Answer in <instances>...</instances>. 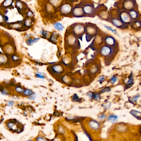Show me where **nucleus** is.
Wrapping results in <instances>:
<instances>
[{
  "label": "nucleus",
  "instance_id": "7c9ffc66",
  "mask_svg": "<svg viewBox=\"0 0 141 141\" xmlns=\"http://www.w3.org/2000/svg\"><path fill=\"white\" fill-rule=\"evenodd\" d=\"M139 97H140V95H139L135 96L133 97V98L131 99V102H136Z\"/></svg>",
  "mask_w": 141,
  "mask_h": 141
},
{
  "label": "nucleus",
  "instance_id": "ddd939ff",
  "mask_svg": "<svg viewBox=\"0 0 141 141\" xmlns=\"http://www.w3.org/2000/svg\"><path fill=\"white\" fill-rule=\"evenodd\" d=\"M89 124L91 128L95 130L98 129L100 127V124L99 122L94 120L90 121Z\"/></svg>",
  "mask_w": 141,
  "mask_h": 141
},
{
  "label": "nucleus",
  "instance_id": "6ab92c4d",
  "mask_svg": "<svg viewBox=\"0 0 141 141\" xmlns=\"http://www.w3.org/2000/svg\"><path fill=\"white\" fill-rule=\"evenodd\" d=\"M33 91L31 89L28 88L24 89L23 92L21 96H22L23 97H29L30 95H31L33 92Z\"/></svg>",
  "mask_w": 141,
  "mask_h": 141
},
{
  "label": "nucleus",
  "instance_id": "a878e982",
  "mask_svg": "<svg viewBox=\"0 0 141 141\" xmlns=\"http://www.w3.org/2000/svg\"><path fill=\"white\" fill-rule=\"evenodd\" d=\"M35 76L36 78H40L42 79H44L45 78L44 73H43L41 72H36L35 74Z\"/></svg>",
  "mask_w": 141,
  "mask_h": 141
},
{
  "label": "nucleus",
  "instance_id": "cd10ccee",
  "mask_svg": "<svg viewBox=\"0 0 141 141\" xmlns=\"http://www.w3.org/2000/svg\"><path fill=\"white\" fill-rule=\"evenodd\" d=\"M36 94L35 92H33L32 94L29 97H27V99L31 101H34L36 99Z\"/></svg>",
  "mask_w": 141,
  "mask_h": 141
},
{
  "label": "nucleus",
  "instance_id": "b1692460",
  "mask_svg": "<svg viewBox=\"0 0 141 141\" xmlns=\"http://www.w3.org/2000/svg\"><path fill=\"white\" fill-rule=\"evenodd\" d=\"M56 35H57L56 34H55V33H53L50 35V36L48 38L50 41H51L52 43H56L57 42V38Z\"/></svg>",
  "mask_w": 141,
  "mask_h": 141
},
{
  "label": "nucleus",
  "instance_id": "473e14b6",
  "mask_svg": "<svg viewBox=\"0 0 141 141\" xmlns=\"http://www.w3.org/2000/svg\"><path fill=\"white\" fill-rule=\"evenodd\" d=\"M93 98L96 101H98L100 99L101 95L100 94L98 93H94V95L93 97Z\"/></svg>",
  "mask_w": 141,
  "mask_h": 141
},
{
  "label": "nucleus",
  "instance_id": "79ce46f5",
  "mask_svg": "<svg viewBox=\"0 0 141 141\" xmlns=\"http://www.w3.org/2000/svg\"><path fill=\"white\" fill-rule=\"evenodd\" d=\"M105 79V77L104 76H101L99 78L98 81H99L100 83H102L104 81V80Z\"/></svg>",
  "mask_w": 141,
  "mask_h": 141
},
{
  "label": "nucleus",
  "instance_id": "0eeeda50",
  "mask_svg": "<svg viewBox=\"0 0 141 141\" xmlns=\"http://www.w3.org/2000/svg\"><path fill=\"white\" fill-rule=\"evenodd\" d=\"M40 38H33L30 37L28 38L26 41V43L29 46H32L35 43H37L40 40Z\"/></svg>",
  "mask_w": 141,
  "mask_h": 141
},
{
  "label": "nucleus",
  "instance_id": "412c9836",
  "mask_svg": "<svg viewBox=\"0 0 141 141\" xmlns=\"http://www.w3.org/2000/svg\"><path fill=\"white\" fill-rule=\"evenodd\" d=\"M53 26L55 29L59 31H63L64 29L63 26L60 23L56 22L53 24Z\"/></svg>",
  "mask_w": 141,
  "mask_h": 141
},
{
  "label": "nucleus",
  "instance_id": "c03bdc74",
  "mask_svg": "<svg viewBox=\"0 0 141 141\" xmlns=\"http://www.w3.org/2000/svg\"><path fill=\"white\" fill-rule=\"evenodd\" d=\"M105 118V114H102L99 117V119L101 120H103V119H104V118Z\"/></svg>",
  "mask_w": 141,
  "mask_h": 141
},
{
  "label": "nucleus",
  "instance_id": "ea45409f",
  "mask_svg": "<svg viewBox=\"0 0 141 141\" xmlns=\"http://www.w3.org/2000/svg\"><path fill=\"white\" fill-rule=\"evenodd\" d=\"M88 96L89 97L91 98H93V97H94V93H93V92H89L87 94Z\"/></svg>",
  "mask_w": 141,
  "mask_h": 141
},
{
  "label": "nucleus",
  "instance_id": "dca6fc26",
  "mask_svg": "<svg viewBox=\"0 0 141 141\" xmlns=\"http://www.w3.org/2000/svg\"><path fill=\"white\" fill-rule=\"evenodd\" d=\"M83 13V10L80 7H77L73 10V14L76 16L82 15Z\"/></svg>",
  "mask_w": 141,
  "mask_h": 141
},
{
  "label": "nucleus",
  "instance_id": "bb28decb",
  "mask_svg": "<svg viewBox=\"0 0 141 141\" xmlns=\"http://www.w3.org/2000/svg\"><path fill=\"white\" fill-rule=\"evenodd\" d=\"M16 6L17 7V8L20 10H22V9L24 8V4L20 0H17L16 2Z\"/></svg>",
  "mask_w": 141,
  "mask_h": 141
},
{
  "label": "nucleus",
  "instance_id": "c85d7f7f",
  "mask_svg": "<svg viewBox=\"0 0 141 141\" xmlns=\"http://www.w3.org/2000/svg\"><path fill=\"white\" fill-rule=\"evenodd\" d=\"M117 118V116H115V115H110L108 117V120L109 121H112L113 122L116 121Z\"/></svg>",
  "mask_w": 141,
  "mask_h": 141
},
{
  "label": "nucleus",
  "instance_id": "aec40b11",
  "mask_svg": "<svg viewBox=\"0 0 141 141\" xmlns=\"http://www.w3.org/2000/svg\"><path fill=\"white\" fill-rule=\"evenodd\" d=\"M33 24V20L32 19H27L24 21L23 23V25L24 27L29 28L32 26Z\"/></svg>",
  "mask_w": 141,
  "mask_h": 141
},
{
  "label": "nucleus",
  "instance_id": "a211bd4d",
  "mask_svg": "<svg viewBox=\"0 0 141 141\" xmlns=\"http://www.w3.org/2000/svg\"><path fill=\"white\" fill-rule=\"evenodd\" d=\"M130 113L134 117L136 118L139 120L141 119V113L140 111L135 110H132L131 111Z\"/></svg>",
  "mask_w": 141,
  "mask_h": 141
},
{
  "label": "nucleus",
  "instance_id": "a19ab883",
  "mask_svg": "<svg viewBox=\"0 0 141 141\" xmlns=\"http://www.w3.org/2000/svg\"><path fill=\"white\" fill-rule=\"evenodd\" d=\"M5 21L4 18V16L2 15L1 14H0V24L2 23Z\"/></svg>",
  "mask_w": 141,
  "mask_h": 141
},
{
  "label": "nucleus",
  "instance_id": "37998d69",
  "mask_svg": "<svg viewBox=\"0 0 141 141\" xmlns=\"http://www.w3.org/2000/svg\"><path fill=\"white\" fill-rule=\"evenodd\" d=\"M36 141H47L45 139L41 137H39L36 139Z\"/></svg>",
  "mask_w": 141,
  "mask_h": 141
},
{
  "label": "nucleus",
  "instance_id": "39448f33",
  "mask_svg": "<svg viewBox=\"0 0 141 141\" xmlns=\"http://www.w3.org/2000/svg\"><path fill=\"white\" fill-rule=\"evenodd\" d=\"M85 31V26L81 24H77L73 28V32L75 35H80Z\"/></svg>",
  "mask_w": 141,
  "mask_h": 141
},
{
  "label": "nucleus",
  "instance_id": "1a4fd4ad",
  "mask_svg": "<svg viewBox=\"0 0 141 141\" xmlns=\"http://www.w3.org/2000/svg\"><path fill=\"white\" fill-rule=\"evenodd\" d=\"M24 88L20 85H17L14 87V92L15 94L19 95H21L23 92Z\"/></svg>",
  "mask_w": 141,
  "mask_h": 141
},
{
  "label": "nucleus",
  "instance_id": "f257e3e1",
  "mask_svg": "<svg viewBox=\"0 0 141 141\" xmlns=\"http://www.w3.org/2000/svg\"><path fill=\"white\" fill-rule=\"evenodd\" d=\"M99 52L103 57L106 58H109L114 55L115 53V48H113L105 44L101 47Z\"/></svg>",
  "mask_w": 141,
  "mask_h": 141
},
{
  "label": "nucleus",
  "instance_id": "f8f14e48",
  "mask_svg": "<svg viewBox=\"0 0 141 141\" xmlns=\"http://www.w3.org/2000/svg\"><path fill=\"white\" fill-rule=\"evenodd\" d=\"M83 12L85 13L87 15H91L93 12V9L91 5H85L83 9Z\"/></svg>",
  "mask_w": 141,
  "mask_h": 141
},
{
  "label": "nucleus",
  "instance_id": "58836bf2",
  "mask_svg": "<svg viewBox=\"0 0 141 141\" xmlns=\"http://www.w3.org/2000/svg\"><path fill=\"white\" fill-rule=\"evenodd\" d=\"M51 3L53 5H56L58 4L59 0H51Z\"/></svg>",
  "mask_w": 141,
  "mask_h": 141
},
{
  "label": "nucleus",
  "instance_id": "6e6552de",
  "mask_svg": "<svg viewBox=\"0 0 141 141\" xmlns=\"http://www.w3.org/2000/svg\"><path fill=\"white\" fill-rule=\"evenodd\" d=\"M20 60V57L18 54H13L10 55V60L12 63L15 64L19 63Z\"/></svg>",
  "mask_w": 141,
  "mask_h": 141
},
{
  "label": "nucleus",
  "instance_id": "f3484780",
  "mask_svg": "<svg viewBox=\"0 0 141 141\" xmlns=\"http://www.w3.org/2000/svg\"><path fill=\"white\" fill-rule=\"evenodd\" d=\"M0 92L3 96H9L10 95V90L5 87H0Z\"/></svg>",
  "mask_w": 141,
  "mask_h": 141
},
{
  "label": "nucleus",
  "instance_id": "9b49d317",
  "mask_svg": "<svg viewBox=\"0 0 141 141\" xmlns=\"http://www.w3.org/2000/svg\"><path fill=\"white\" fill-rule=\"evenodd\" d=\"M8 56L4 54H0V65L3 66L5 65L8 62Z\"/></svg>",
  "mask_w": 141,
  "mask_h": 141
},
{
  "label": "nucleus",
  "instance_id": "2f4dec72",
  "mask_svg": "<svg viewBox=\"0 0 141 141\" xmlns=\"http://www.w3.org/2000/svg\"><path fill=\"white\" fill-rule=\"evenodd\" d=\"M104 27H105V28L107 29L108 30L111 31L113 33L115 34H117V31H116V30L113 29L111 27H110L107 26L105 25H104Z\"/></svg>",
  "mask_w": 141,
  "mask_h": 141
},
{
  "label": "nucleus",
  "instance_id": "49530a36",
  "mask_svg": "<svg viewBox=\"0 0 141 141\" xmlns=\"http://www.w3.org/2000/svg\"><path fill=\"white\" fill-rule=\"evenodd\" d=\"M32 37V34H26L25 36V37L27 39L31 37Z\"/></svg>",
  "mask_w": 141,
  "mask_h": 141
},
{
  "label": "nucleus",
  "instance_id": "e433bc0d",
  "mask_svg": "<svg viewBox=\"0 0 141 141\" xmlns=\"http://www.w3.org/2000/svg\"><path fill=\"white\" fill-rule=\"evenodd\" d=\"M27 16L29 17H32L34 16V13L32 11L29 10L27 12Z\"/></svg>",
  "mask_w": 141,
  "mask_h": 141
},
{
  "label": "nucleus",
  "instance_id": "4468645a",
  "mask_svg": "<svg viewBox=\"0 0 141 141\" xmlns=\"http://www.w3.org/2000/svg\"><path fill=\"white\" fill-rule=\"evenodd\" d=\"M124 6L125 8L129 10L133 7L134 3L130 0H126L124 2Z\"/></svg>",
  "mask_w": 141,
  "mask_h": 141
},
{
  "label": "nucleus",
  "instance_id": "5701e85b",
  "mask_svg": "<svg viewBox=\"0 0 141 141\" xmlns=\"http://www.w3.org/2000/svg\"><path fill=\"white\" fill-rule=\"evenodd\" d=\"M13 0H5L3 3V5L5 8L10 7L13 2Z\"/></svg>",
  "mask_w": 141,
  "mask_h": 141
},
{
  "label": "nucleus",
  "instance_id": "c9c22d12",
  "mask_svg": "<svg viewBox=\"0 0 141 141\" xmlns=\"http://www.w3.org/2000/svg\"><path fill=\"white\" fill-rule=\"evenodd\" d=\"M133 79L132 78V77H131L129 78L128 80V81L125 83V84L127 85H130L131 84H132L133 83Z\"/></svg>",
  "mask_w": 141,
  "mask_h": 141
},
{
  "label": "nucleus",
  "instance_id": "4c0bfd02",
  "mask_svg": "<svg viewBox=\"0 0 141 141\" xmlns=\"http://www.w3.org/2000/svg\"><path fill=\"white\" fill-rule=\"evenodd\" d=\"M79 97L77 95H73V98L72 99L75 102H79Z\"/></svg>",
  "mask_w": 141,
  "mask_h": 141
},
{
  "label": "nucleus",
  "instance_id": "20e7f679",
  "mask_svg": "<svg viewBox=\"0 0 141 141\" xmlns=\"http://www.w3.org/2000/svg\"><path fill=\"white\" fill-rule=\"evenodd\" d=\"M120 19L124 24H129L131 22L132 19L130 17L129 14L125 12L121 13L120 15Z\"/></svg>",
  "mask_w": 141,
  "mask_h": 141
},
{
  "label": "nucleus",
  "instance_id": "f03ea898",
  "mask_svg": "<svg viewBox=\"0 0 141 141\" xmlns=\"http://www.w3.org/2000/svg\"><path fill=\"white\" fill-rule=\"evenodd\" d=\"M48 72L51 75L55 76L62 74L64 72V68L60 64H53L50 66L48 68Z\"/></svg>",
  "mask_w": 141,
  "mask_h": 141
},
{
  "label": "nucleus",
  "instance_id": "7ed1b4c3",
  "mask_svg": "<svg viewBox=\"0 0 141 141\" xmlns=\"http://www.w3.org/2000/svg\"><path fill=\"white\" fill-rule=\"evenodd\" d=\"M104 41L105 45L113 48H115L117 46V43L116 39L112 36H106L104 38Z\"/></svg>",
  "mask_w": 141,
  "mask_h": 141
},
{
  "label": "nucleus",
  "instance_id": "423d86ee",
  "mask_svg": "<svg viewBox=\"0 0 141 141\" xmlns=\"http://www.w3.org/2000/svg\"><path fill=\"white\" fill-rule=\"evenodd\" d=\"M72 10L71 6L68 4H65L61 6L60 11L62 13L67 14L71 12Z\"/></svg>",
  "mask_w": 141,
  "mask_h": 141
},
{
  "label": "nucleus",
  "instance_id": "9d476101",
  "mask_svg": "<svg viewBox=\"0 0 141 141\" xmlns=\"http://www.w3.org/2000/svg\"><path fill=\"white\" fill-rule=\"evenodd\" d=\"M111 22L113 25L118 28H121L124 26L123 25V23L121 21V19H117V18L112 19Z\"/></svg>",
  "mask_w": 141,
  "mask_h": 141
},
{
  "label": "nucleus",
  "instance_id": "4be33fe9",
  "mask_svg": "<svg viewBox=\"0 0 141 141\" xmlns=\"http://www.w3.org/2000/svg\"><path fill=\"white\" fill-rule=\"evenodd\" d=\"M40 35L43 38L46 39H48L51 34H50L49 32H48V31H45L43 29L40 31Z\"/></svg>",
  "mask_w": 141,
  "mask_h": 141
},
{
  "label": "nucleus",
  "instance_id": "a18cd8bd",
  "mask_svg": "<svg viewBox=\"0 0 141 141\" xmlns=\"http://www.w3.org/2000/svg\"><path fill=\"white\" fill-rule=\"evenodd\" d=\"M85 134L87 135V136H88V137L89 138V139H90V140L91 141H92V138L91 137H90V135H89V134H88L86 132V131H85Z\"/></svg>",
  "mask_w": 141,
  "mask_h": 141
},
{
  "label": "nucleus",
  "instance_id": "393cba45",
  "mask_svg": "<svg viewBox=\"0 0 141 141\" xmlns=\"http://www.w3.org/2000/svg\"><path fill=\"white\" fill-rule=\"evenodd\" d=\"M129 15L131 19H135L137 18L138 14L136 10H132L129 12Z\"/></svg>",
  "mask_w": 141,
  "mask_h": 141
},
{
  "label": "nucleus",
  "instance_id": "2eb2a0df",
  "mask_svg": "<svg viewBox=\"0 0 141 141\" xmlns=\"http://www.w3.org/2000/svg\"><path fill=\"white\" fill-rule=\"evenodd\" d=\"M23 24L22 23H21L20 22H16V23H14L10 24V27L12 29H15L16 30H19L22 28L23 27Z\"/></svg>",
  "mask_w": 141,
  "mask_h": 141
},
{
  "label": "nucleus",
  "instance_id": "72a5a7b5",
  "mask_svg": "<svg viewBox=\"0 0 141 141\" xmlns=\"http://www.w3.org/2000/svg\"><path fill=\"white\" fill-rule=\"evenodd\" d=\"M15 104V102L13 101L9 100L6 103V105L8 107H12Z\"/></svg>",
  "mask_w": 141,
  "mask_h": 141
},
{
  "label": "nucleus",
  "instance_id": "c756f323",
  "mask_svg": "<svg viewBox=\"0 0 141 141\" xmlns=\"http://www.w3.org/2000/svg\"><path fill=\"white\" fill-rule=\"evenodd\" d=\"M117 80H118V78H117V77L116 76H113L112 77H111L110 81L112 85H113L115 83H116V82L117 81Z\"/></svg>",
  "mask_w": 141,
  "mask_h": 141
},
{
  "label": "nucleus",
  "instance_id": "f704fd0d",
  "mask_svg": "<svg viewBox=\"0 0 141 141\" xmlns=\"http://www.w3.org/2000/svg\"><path fill=\"white\" fill-rule=\"evenodd\" d=\"M111 89L109 87H105V88L102 89L101 90V93H104L105 92H109L111 91Z\"/></svg>",
  "mask_w": 141,
  "mask_h": 141
},
{
  "label": "nucleus",
  "instance_id": "de8ad7c7",
  "mask_svg": "<svg viewBox=\"0 0 141 141\" xmlns=\"http://www.w3.org/2000/svg\"><path fill=\"white\" fill-rule=\"evenodd\" d=\"M31 141V140H29V141Z\"/></svg>",
  "mask_w": 141,
  "mask_h": 141
}]
</instances>
